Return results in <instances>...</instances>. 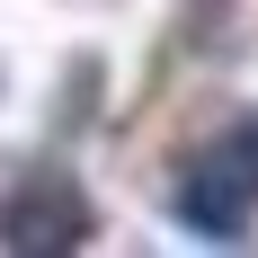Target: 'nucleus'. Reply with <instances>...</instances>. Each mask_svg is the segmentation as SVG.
Instances as JSON below:
<instances>
[{"label": "nucleus", "instance_id": "1", "mask_svg": "<svg viewBox=\"0 0 258 258\" xmlns=\"http://www.w3.org/2000/svg\"><path fill=\"white\" fill-rule=\"evenodd\" d=\"M178 223L205 240H240L258 223V125L214 134L205 152L178 169Z\"/></svg>", "mask_w": 258, "mask_h": 258}, {"label": "nucleus", "instance_id": "2", "mask_svg": "<svg viewBox=\"0 0 258 258\" xmlns=\"http://www.w3.org/2000/svg\"><path fill=\"white\" fill-rule=\"evenodd\" d=\"M89 196H80L72 169H27L9 196H0V249L9 258H72L89 240Z\"/></svg>", "mask_w": 258, "mask_h": 258}]
</instances>
